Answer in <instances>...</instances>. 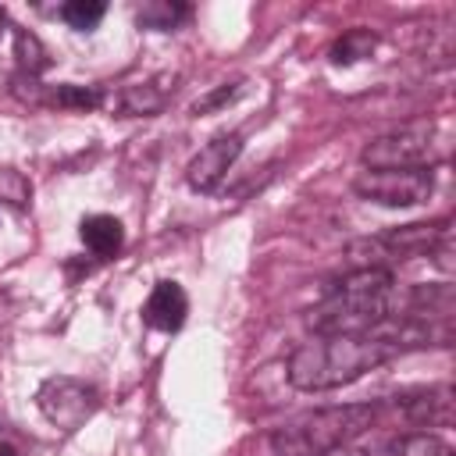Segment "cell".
<instances>
[{
  "mask_svg": "<svg viewBox=\"0 0 456 456\" xmlns=\"http://www.w3.org/2000/svg\"><path fill=\"white\" fill-rule=\"evenodd\" d=\"M449 317L435 314H392L385 324L356 335H314L289 356V385L303 392H328L363 378L367 370L424 346H449Z\"/></svg>",
  "mask_w": 456,
  "mask_h": 456,
  "instance_id": "cell-1",
  "label": "cell"
},
{
  "mask_svg": "<svg viewBox=\"0 0 456 456\" xmlns=\"http://www.w3.org/2000/svg\"><path fill=\"white\" fill-rule=\"evenodd\" d=\"M399 306V285L388 267H356L338 278L314 310L306 328L314 335H356L385 324Z\"/></svg>",
  "mask_w": 456,
  "mask_h": 456,
  "instance_id": "cell-2",
  "label": "cell"
},
{
  "mask_svg": "<svg viewBox=\"0 0 456 456\" xmlns=\"http://www.w3.org/2000/svg\"><path fill=\"white\" fill-rule=\"evenodd\" d=\"M378 420L374 403H346V406H324L314 413H303L289 424H281L271 435V452L274 456H324L331 449L349 445L370 424Z\"/></svg>",
  "mask_w": 456,
  "mask_h": 456,
  "instance_id": "cell-3",
  "label": "cell"
},
{
  "mask_svg": "<svg viewBox=\"0 0 456 456\" xmlns=\"http://www.w3.org/2000/svg\"><path fill=\"white\" fill-rule=\"evenodd\" d=\"M438 125L435 121H410L395 132L370 139L360 153L367 171H392V167H435L442 160Z\"/></svg>",
  "mask_w": 456,
  "mask_h": 456,
  "instance_id": "cell-4",
  "label": "cell"
},
{
  "mask_svg": "<svg viewBox=\"0 0 456 456\" xmlns=\"http://www.w3.org/2000/svg\"><path fill=\"white\" fill-rule=\"evenodd\" d=\"M420 253H428L442 267H449V260H445V253H449V221L403 224V228H392L378 239H367V242L353 246V256L363 260L360 267H385V264L410 260V256H420Z\"/></svg>",
  "mask_w": 456,
  "mask_h": 456,
  "instance_id": "cell-5",
  "label": "cell"
},
{
  "mask_svg": "<svg viewBox=\"0 0 456 456\" xmlns=\"http://www.w3.org/2000/svg\"><path fill=\"white\" fill-rule=\"evenodd\" d=\"M356 196L381 207H417L435 192L431 167H392V171H360L353 182Z\"/></svg>",
  "mask_w": 456,
  "mask_h": 456,
  "instance_id": "cell-6",
  "label": "cell"
},
{
  "mask_svg": "<svg viewBox=\"0 0 456 456\" xmlns=\"http://www.w3.org/2000/svg\"><path fill=\"white\" fill-rule=\"evenodd\" d=\"M36 403L43 410V417L61 428V431H78L96 410H100V395L93 385L78 381V378H68V374H57V378H46L36 392Z\"/></svg>",
  "mask_w": 456,
  "mask_h": 456,
  "instance_id": "cell-7",
  "label": "cell"
},
{
  "mask_svg": "<svg viewBox=\"0 0 456 456\" xmlns=\"http://www.w3.org/2000/svg\"><path fill=\"white\" fill-rule=\"evenodd\" d=\"M242 153V135L239 132H224V135H214L185 167V178L196 192H214L221 185V178L228 175V167L239 160Z\"/></svg>",
  "mask_w": 456,
  "mask_h": 456,
  "instance_id": "cell-8",
  "label": "cell"
},
{
  "mask_svg": "<svg viewBox=\"0 0 456 456\" xmlns=\"http://www.w3.org/2000/svg\"><path fill=\"white\" fill-rule=\"evenodd\" d=\"M185 314H189V299H185V289L178 281H157L146 306H142V321L157 331H178L185 324Z\"/></svg>",
  "mask_w": 456,
  "mask_h": 456,
  "instance_id": "cell-9",
  "label": "cell"
},
{
  "mask_svg": "<svg viewBox=\"0 0 456 456\" xmlns=\"http://www.w3.org/2000/svg\"><path fill=\"white\" fill-rule=\"evenodd\" d=\"M175 89V75H153L139 86H125L118 96V110L121 114H157L164 107V100Z\"/></svg>",
  "mask_w": 456,
  "mask_h": 456,
  "instance_id": "cell-10",
  "label": "cell"
},
{
  "mask_svg": "<svg viewBox=\"0 0 456 456\" xmlns=\"http://www.w3.org/2000/svg\"><path fill=\"white\" fill-rule=\"evenodd\" d=\"M399 406H403L406 420H413V424H420V428H435V424L442 428V424L452 420V399H449V388H445V385L428 388V392H420V395H403Z\"/></svg>",
  "mask_w": 456,
  "mask_h": 456,
  "instance_id": "cell-11",
  "label": "cell"
},
{
  "mask_svg": "<svg viewBox=\"0 0 456 456\" xmlns=\"http://www.w3.org/2000/svg\"><path fill=\"white\" fill-rule=\"evenodd\" d=\"M78 232H82V242L89 246V253L100 256V260L118 256L121 246H125V228L110 214H89V217H82Z\"/></svg>",
  "mask_w": 456,
  "mask_h": 456,
  "instance_id": "cell-12",
  "label": "cell"
},
{
  "mask_svg": "<svg viewBox=\"0 0 456 456\" xmlns=\"http://www.w3.org/2000/svg\"><path fill=\"white\" fill-rule=\"evenodd\" d=\"M374 456H452V449L428 431H413V435H399L388 445L374 449Z\"/></svg>",
  "mask_w": 456,
  "mask_h": 456,
  "instance_id": "cell-13",
  "label": "cell"
},
{
  "mask_svg": "<svg viewBox=\"0 0 456 456\" xmlns=\"http://www.w3.org/2000/svg\"><path fill=\"white\" fill-rule=\"evenodd\" d=\"M185 14H189L185 4H175V0H146L135 11V21L142 28H153V32H171Z\"/></svg>",
  "mask_w": 456,
  "mask_h": 456,
  "instance_id": "cell-14",
  "label": "cell"
},
{
  "mask_svg": "<svg viewBox=\"0 0 456 456\" xmlns=\"http://www.w3.org/2000/svg\"><path fill=\"white\" fill-rule=\"evenodd\" d=\"M378 46V36L370 28H349L335 46H331V64H353L360 57H370V50Z\"/></svg>",
  "mask_w": 456,
  "mask_h": 456,
  "instance_id": "cell-15",
  "label": "cell"
},
{
  "mask_svg": "<svg viewBox=\"0 0 456 456\" xmlns=\"http://www.w3.org/2000/svg\"><path fill=\"white\" fill-rule=\"evenodd\" d=\"M103 14H107V4H103V0H68V4L61 7V18H64L75 32H93Z\"/></svg>",
  "mask_w": 456,
  "mask_h": 456,
  "instance_id": "cell-16",
  "label": "cell"
},
{
  "mask_svg": "<svg viewBox=\"0 0 456 456\" xmlns=\"http://www.w3.org/2000/svg\"><path fill=\"white\" fill-rule=\"evenodd\" d=\"M32 200V182L18 167H0V203L21 210Z\"/></svg>",
  "mask_w": 456,
  "mask_h": 456,
  "instance_id": "cell-17",
  "label": "cell"
},
{
  "mask_svg": "<svg viewBox=\"0 0 456 456\" xmlns=\"http://www.w3.org/2000/svg\"><path fill=\"white\" fill-rule=\"evenodd\" d=\"M14 57H18V64L28 71V75H39L50 61H46V50H43V43L32 36V32H25V28H18L14 32Z\"/></svg>",
  "mask_w": 456,
  "mask_h": 456,
  "instance_id": "cell-18",
  "label": "cell"
},
{
  "mask_svg": "<svg viewBox=\"0 0 456 456\" xmlns=\"http://www.w3.org/2000/svg\"><path fill=\"white\" fill-rule=\"evenodd\" d=\"M53 103L57 107H75V110H93V107L103 103V96L96 89H86V86H57Z\"/></svg>",
  "mask_w": 456,
  "mask_h": 456,
  "instance_id": "cell-19",
  "label": "cell"
},
{
  "mask_svg": "<svg viewBox=\"0 0 456 456\" xmlns=\"http://www.w3.org/2000/svg\"><path fill=\"white\" fill-rule=\"evenodd\" d=\"M239 93H242L239 86H232V89H228V86H221V89H214L210 96L196 100V103H192V114H207V110H214V107H221V103H232Z\"/></svg>",
  "mask_w": 456,
  "mask_h": 456,
  "instance_id": "cell-20",
  "label": "cell"
},
{
  "mask_svg": "<svg viewBox=\"0 0 456 456\" xmlns=\"http://www.w3.org/2000/svg\"><path fill=\"white\" fill-rule=\"evenodd\" d=\"M324 456H374V449H349V445H342V449H331Z\"/></svg>",
  "mask_w": 456,
  "mask_h": 456,
  "instance_id": "cell-21",
  "label": "cell"
},
{
  "mask_svg": "<svg viewBox=\"0 0 456 456\" xmlns=\"http://www.w3.org/2000/svg\"><path fill=\"white\" fill-rule=\"evenodd\" d=\"M0 456H18V449H14V445H7V442H0Z\"/></svg>",
  "mask_w": 456,
  "mask_h": 456,
  "instance_id": "cell-22",
  "label": "cell"
},
{
  "mask_svg": "<svg viewBox=\"0 0 456 456\" xmlns=\"http://www.w3.org/2000/svg\"><path fill=\"white\" fill-rule=\"evenodd\" d=\"M4 25H7V14H4V7H0V32H4Z\"/></svg>",
  "mask_w": 456,
  "mask_h": 456,
  "instance_id": "cell-23",
  "label": "cell"
}]
</instances>
